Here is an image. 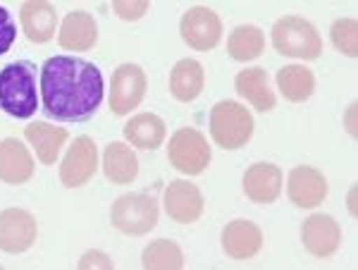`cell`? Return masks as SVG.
<instances>
[{
    "instance_id": "1",
    "label": "cell",
    "mask_w": 358,
    "mask_h": 270,
    "mask_svg": "<svg viewBox=\"0 0 358 270\" xmlns=\"http://www.w3.org/2000/svg\"><path fill=\"white\" fill-rule=\"evenodd\" d=\"M106 99L101 70L89 60L53 55L41 67V101L48 118L60 122H86Z\"/></svg>"
},
{
    "instance_id": "2",
    "label": "cell",
    "mask_w": 358,
    "mask_h": 270,
    "mask_svg": "<svg viewBox=\"0 0 358 270\" xmlns=\"http://www.w3.org/2000/svg\"><path fill=\"white\" fill-rule=\"evenodd\" d=\"M0 111L15 120H29L38 111L36 67L27 60L10 62L0 70Z\"/></svg>"
},
{
    "instance_id": "3",
    "label": "cell",
    "mask_w": 358,
    "mask_h": 270,
    "mask_svg": "<svg viewBox=\"0 0 358 270\" xmlns=\"http://www.w3.org/2000/svg\"><path fill=\"white\" fill-rule=\"evenodd\" d=\"M270 38H273L277 53L285 57H294V60H317L322 55L320 31L306 17L299 15L280 17L273 24Z\"/></svg>"
},
{
    "instance_id": "4",
    "label": "cell",
    "mask_w": 358,
    "mask_h": 270,
    "mask_svg": "<svg viewBox=\"0 0 358 270\" xmlns=\"http://www.w3.org/2000/svg\"><path fill=\"white\" fill-rule=\"evenodd\" d=\"M256 122L248 108L239 101H220L210 111V136L224 151L244 148L253 136Z\"/></svg>"
},
{
    "instance_id": "5",
    "label": "cell",
    "mask_w": 358,
    "mask_h": 270,
    "mask_svg": "<svg viewBox=\"0 0 358 270\" xmlns=\"http://www.w3.org/2000/svg\"><path fill=\"white\" fill-rule=\"evenodd\" d=\"M160 208L151 194H122L110 208V222L115 229L129 237H143L158 225Z\"/></svg>"
},
{
    "instance_id": "6",
    "label": "cell",
    "mask_w": 358,
    "mask_h": 270,
    "mask_svg": "<svg viewBox=\"0 0 358 270\" xmlns=\"http://www.w3.org/2000/svg\"><path fill=\"white\" fill-rule=\"evenodd\" d=\"M167 160L182 175H201L213 160L210 143L199 129L182 127L170 136L167 143Z\"/></svg>"
},
{
    "instance_id": "7",
    "label": "cell",
    "mask_w": 358,
    "mask_h": 270,
    "mask_svg": "<svg viewBox=\"0 0 358 270\" xmlns=\"http://www.w3.org/2000/svg\"><path fill=\"white\" fill-rule=\"evenodd\" d=\"M179 36L194 50L208 53L222 41V20L215 10L206 5H194L182 15L179 22Z\"/></svg>"
},
{
    "instance_id": "8",
    "label": "cell",
    "mask_w": 358,
    "mask_h": 270,
    "mask_svg": "<svg viewBox=\"0 0 358 270\" xmlns=\"http://www.w3.org/2000/svg\"><path fill=\"white\" fill-rule=\"evenodd\" d=\"M146 89H148V79H146V72L141 70L134 62H124L120 65L117 70L113 72V79H110V111L120 118L124 115L134 113L138 106H141L143 96H146Z\"/></svg>"
},
{
    "instance_id": "9",
    "label": "cell",
    "mask_w": 358,
    "mask_h": 270,
    "mask_svg": "<svg viewBox=\"0 0 358 270\" xmlns=\"http://www.w3.org/2000/svg\"><path fill=\"white\" fill-rule=\"evenodd\" d=\"M98 168V148L91 136H77L69 143L65 158L60 163V182L69 189L84 187L91 182Z\"/></svg>"
},
{
    "instance_id": "10",
    "label": "cell",
    "mask_w": 358,
    "mask_h": 270,
    "mask_svg": "<svg viewBox=\"0 0 358 270\" xmlns=\"http://www.w3.org/2000/svg\"><path fill=\"white\" fill-rule=\"evenodd\" d=\"M327 194H330V185L317 168L296 165L287 177V197L301 211H313L317 206H322Z\"/></svg>"
},
{
    "instance_id": "11",
    "label": "cell",
    "mask_w": 358,
    "mask_h": 270,
    "mask_svg": "<svg viewBox=\"0 0 358 270\" xmlns=\"http://www.w3.org/2000/svg\"><path fill=\"white\" fill-rule=\"evenodd\" d=\"M38 237V225L24 208H5L0 213V251L5 254H24Z\"/></svg>"
},
{
    "instance_id": "12",
    "label": "cell",
    "mask_w": 358,
    "mask_h": 270,
    "mask_svg": "<svg viewBox=\"0 0 358 270\" xmlns=\"http://www.w3.org/2000/svg\"><path fill=\"white\" fill-rule=\"evenodd\" d=\"M163 206L170 220L179 225H194L203 215L206 201L201 189L189 180H175L170 182L163 194Z\"/></svg>"
},
{
    "instance_id": "13",
    "label": "cell",
    "mask_w": 358,
    "mask_h": 270,
    "mask_svg": "<svg viewBox=\"0 0 358 270\" xmlns=\"http://www.w3.org/2000/svg\"><path fill=\"white\" fill-rule=\"evenodd\" d=\"M301 242L315 258H330L342 246V227L332 215L313 213L301 225Z\"/></svg>"
},
{
    "instance_id": "14",
    "label": "cell",
    "mask_w": 358,
    "mask_h": 270,
    "mask_svg": "<svg viewBox=\"0 0 358 270\" xmlns=\"http://www.w3.org/2000/svg\"><path fill=\"white\" fill-rule=\"evenodd\" d=\"M244 194L253 204H275L282 197V187H285V172L275 163H253L251 168L244 172L241 180Z\"/></svg>"
},
{
    "instance_id": "15",
    "label": "cell",
    "mask_w": 358,
    "mask_h": 270,
    "mask_svg": "<svg viewBox=\"0 0 358 270\" xmlns=\"http://www.w3.org/2000/svg\"><path fill=\"white\" fill-rule=\"evenodd\" d=\"M222 251L234 261H248L263 249V229L251 220H232L222 227Z\"/></svg>"
},
{
    "instance_id": "16",
    "label": "cell",
    "mask_w": 358,
    "mask_h": 270,
    "mask_svg": "<svg viewBox=\"0 0 358 270\" xmlns=\"http://www.w3.org/2000/svg\"><path fill=\"white\" fill-rule=\"evenodd\" d=\"M57 43L72 53H86L98 43V24L96 17L86 10H72L65 15L57 31Z\"/></svg>"
},
{
    "instance_id": "17",
    "label": "cell",
    "mask_w": 358,
    "mask_h": 270,
    "mask_svg": "<svg viewBox=\"0 0 358 270\" xmlns=\"http://www.w3.org/2000/svg\"><path fill=\"white\" fill-rule=\"evenodd\" d=\"M22 31L31 43H48L57 31V10L50 0H27L20 10Z\"/></svg>"
},
{
    "instance_id": "18",
    "label": "cell",
    "mask_w": 358,
    "mask_h": 270,
    "mask_svg": "<svg viewBox=\"0 0 358 270\" xmlns=\"http://www.w3.org/2000/svg\"><path fill=\"white\" fill-rule=\"evenodd\" d=\"M36 163L31 151L20 139L0 141V182L5 185H24L34 177Z\"/></svg>"
},
{
    "instance_id": "19",
    "label": "cell",
    "mask_w": 358,
    "mask_h": 270,
    "mask_svg": "<svg viewBox=\"0 0 358 270\" xmlns=\"http://www.w3.org/2000/svg\"><path fill=\"white\" fill-rule=\"evenodd\" d=\"M234 89L258 113H268L277 106L275 91L270 89V77L263 67H246V70H241L234 79Z\"/></svg>"
},
{
    "instance_id": "20",
    "label": "cell",
    "mask_w": 358,
    "mask_h": 270,
    "mask_svg": "<svg viewBox=\"0 0 358 270\" xmlns=\"http://www.w3.org/2000/svg\"><path fill=\"white\" fill-rule=\"evenodd\" d=\"M167 136V127L163 118H158L155 113H138L134 118L127 120L124 125V139L134 148L141 151H155L163 146Z\"/></svg>"
},
{
    "instance_id": "21",
    "label": "cell",
    "mask_w": 358,
    "mask_h": 270,
    "mask_svg": "<svg viewBox=\"0 0 358 270\" xmlns=\"http://www.w3.org/2000/svg\"><path fill=\"white\" fill-rule=\"evenodd\" d=\"M206 86L203 65L192 57H182L170 72V91L179 103H194Z\"/></svg>"
},
{
    "instance_id": "22",
    "label": "cell",
    "mask_w": 358,
    "mask_h": 270,
    "mask_svg": "<svg viewBox=\"0 0 358 270\" xmlns=\"http://www.w3.org/2000/svg\"><path fill=\"white\" fill-rule=\"evenodd\" d=\"M24 136L29 141V146L34 148L36 158L41 160L43 165H53L57 163V156H60L62 146L67 143V129L57 127V125L50 122H31L24 129Z\"/></svg>"
},
{
    "instance_id": "23",
    "label": "cell",
    "mask_w": 358,
    "mask_h": 270,
    "mask_svg": "<svg viewBox=\"0 0 358 270\" xmlns=\"http://www.w3.org/2000/svg\"><path fill=\"white\" fill-rule=\"evenodd\" d=\"M103 172L113 185H131L138 175L134 151L122 141H110L103 151Z\"/></svg>"
},
{
    "instance_id": "24",
    "label": "cell",
    "mask_w": 358,
    "mask_h": 270,
    "mask_svg": "<svg viewBox=\"0 0 358 270\" xmlns=\"http://www.w3.org/2000/svg\"><path fill=\"white\" fill-rule=\"evenodd\" d=\"M277 89L292 103H303L315 94V74L306 65H287L275 77Z\"/></svg>"
},
{
    "instance_id": "25",
    "label": "cell",
    "mask_w": 358,
    "mask_h": 270,
    "mask_svg": "<svg viewBox=\"0 0 358 270\" xmlns=\"http://www.w3.org/2000/svg\"><path fill=\"white\" fill-rule=\"evenodd\" d=\"M265 50V34L256 24H241L236 27L227 38V53L236 62H251L258 60Z\"/></svg>"
},
{
    "instance_id": "26",
    "label": "cell",
    "mask_w": 358,
    "mask_h": 270,
    "mask_svg": "<svg viewBox=\"0 0 358 270\" xmlns=\"http://www.w3.org/2000/svg\"><path fill=\"white\" fill-rule=\"evenodd\" d=\"M141 266L146 270H179L184 268V251L172 239H155L143 249Z\"/></svg>"
},
{
    "instance_id": "27",
    "label": "cell",
    "mask_w": 358,
    "mask_h": 270,
    "mask_svg": "<svg viewBox=\"0 0 358 270\" xmlns=\"http://www.w3.org/2000/svg\"><path fill=\"white\" fill-rule=\"evenodd\" d=\"M330 41L344 57L356 60V55H358V24H356L354 17H342V20L332 22Z\"/></svg>"
},
{
    "instance_id": "28",
    "label": "cell",
    "mask_w": 358,
    "mask_h": 270,
    "mask_svg": "<svg viewBox=\"0 0 358 270\" xmlns=\"http://www.w3.org/2000/svg\"><path fill=\"white\" fill-rule=\"evenodd\" d=\"M151 0H113L115 15L122 22H138L141 17H146Z\"/></svg>"
},
{
    "instance_id": "29",
    "label": "cell",
    "mask_w": 358,
    "mask_h": 270,
    "mask_svg": "<svg viewBox=\"0 0 358 270\" xmlns=\"http://www.w3.org/2000/svg\"><path fill=\"white\" fill-rule=\"evenodd\" d=\"M17 41V24L8 8L0 5V55H5Z\"/></svg>"
},
{
    "instance_id": "30",
    "label": "cell",
    "mask_w": 358,
    "mask_h": 270,
    "mask_svg": "<svg viewBox=\"0 0 358 270\" xmlns=\"http://www.w3.org/2000/svg\"><path fill=\"white\" fill-rule=\"evenodd\" d=\"M113 268V258L106 251L91 249L79 258V270H110Z\"/></svg>"
},
{
    "instance_id": "31",
    "label": "cell",
    "mask_w": 358,
    "mask_h": 270,
    "mask_svg": "<svg viewBox=\"0 0 358 270\" xmlns=\"http://www.w3.org/2000/svg\"><path fill=\"white\" fill-rule=\"evenodd\" d=\"M344 122H346V132H349V136L351 139H356V103H351V106L346 108Z\"/></svg>"
},
{
    "instance_id": "32",
    "label": "cell",
    "mask_w": 358,
    "mask_h": 270,
    "mask_svg": "<svg viewBox=\"0 0 358 270\" xmlns=\"http://www.w3.org/2000/svg\"><path fill=\"white\" fill-rule=\"evenodd\" d=\"M346 204H349V215H351V218H356V215H358V211H356V187H351L349 201H346Z\"/></svg>"
}]
</instances>
